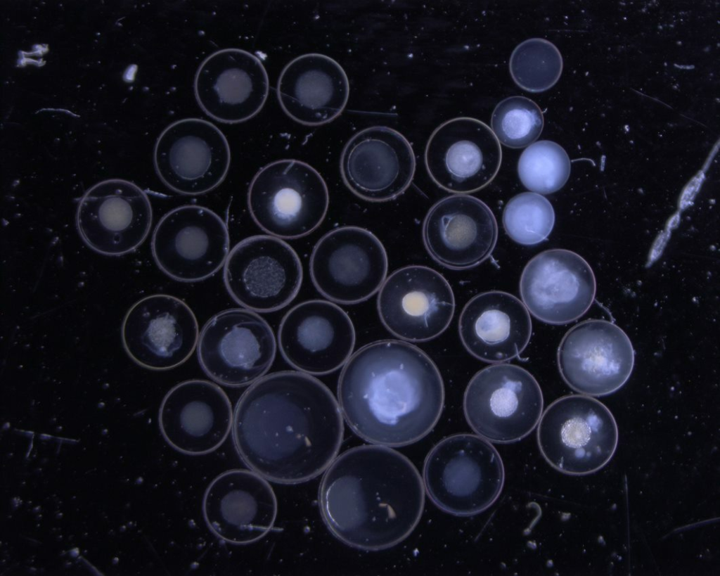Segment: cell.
<instances>
[{
    "label": "cell",
    "mask_w": 720,
    "mask_h": 576,
    "mask_svg": "<svg viewBox=\"0 0 720 576\" xmlns=\"http://www.w3.org/2000/svg\"><path fill=\"white\" fill-rule=\"evenodd\" d=\"M233 437L240 457L271 481L296 484L326 471L344 433L329 388L310 374L283 371L252 383L235 408Z\"/></svg>",
    "instance_id": "6da1fadb"
},
{
    "label": "cell",
    "mask_w": 720,
    "mask_h": 576,
    "mask_svg": "<svg viewBox=\"0 0 720 576\" xmlns=\"http://www.w3.org/2000/svg\"><path fill=\"white\" fill-rule=\"evenodd\" d=\"M338 404L351 429L374 444L401 447L426 436L442 412L444 388L433 361L406 341L364 345L345 364Z\"/></svg>",
    "instance_id": "7a4b0ae2"
},
{
    "label": "cell",
    "mask_w": 720,
    "mask_h": 576,
    "mask_svg": "<svg viewBox=\"0 0 720 576\" xmlns=\"http://www.w3.org/2000/svg\"><path fill=\"white\" fill-rule=\"evenodd\" d=\"M423 479L413 463L388 447L352 448L335 459L319 489L322 518L342 542L381 550L406 538L424 508Z\"/></svg>",
    "instance_id": "3957f363"
},
{
    "label": "cell",
    "mask_w": 720,
    "mask_h": 576,
    "mask_svg": "<svg viewBox=\"0 0 720 576\" xmlns=\"http://www.w3.org/2000/svg\"><path fill=\"white\" fill-rule=\"evenodd\" d=\"M425 490L444 511L460 516L477 514L492 505L504 484V467L496 448L471 434L448 437L428 454Z\"/></svg>",
    "instance_id": "277c9868"
},
{
    "label": "cell",
    "mask_w": 720,
    "mask_h": 576,
    "mask_svg": "<svg viewBox=\"0 0 720 576\" xmlns=\"http://www.w3.org/2000/svg\"><path fill=\"white\" fill-rule=\"evenodd\" d=\"M537 440L554 468L568 475H588L614 455L618 428L602 402L587 395H569L555 400L541 415Z\"/></svg>",
    "instance_id": "5b68a950"
},
{
    "label": "cell",
    "mask_w": 720,
    "mask_h": 576,
    "mask_svg": "<svg viewBox=\"0 0 720 576\" xmlns=\"http://www.w3.org/2000/svg\"><path fill=\"white\" fill-rule=\"evenodd\" d=\"M329 204L326 184L314 167L294 159L268 164L252 179L248 193L250 213L271 236L293 239L314 231Z\"/></svg>",
    "instance_id": "8992f818"
},
{
    "label": "cell",
    "mask_w": 720,
    "mask_h": 576,
    "mask_svg": "<svg viewBox=\"0 0 720 576\" xmlns=\"http://www.w3.org/2000/svg\"><path fill=\"white\" fill-rule=\"evenodd\" d=\"M543 395L534 376L516 365L497 364L477 372L464 395L466 420L479 436L496 443L522 440L542 415Z\"/></svg>",
    "instance_id": "52a82bcc"
},
{
    "label": "cell",
    "mask_w": 720,
    "mask_h": 576,
    "mask_svg": "<svg viewBox=\"0 0 720 576\" xmlns=\"http://www.w3.org/2000/svg\"><path fill=\"white\" fill-rule=\"evenodd\" d=\"M274 333L261 316L248 309L219 312L203 326L197 354L206 374L230 387L252 384L270 369L275 359Z\"/></svg>",
    "instance_id": "ba28073f"
},
{
    "label": "cell",
    "mask_w": 720,
    "mask_h": 576,
    "mask_svg": "<svg viewBox=\"0 0 720 576\" xmlns=\"http://www.w3.org/2000/svg\"><path fill=\"white\" fill-rule=\"evenodd\" d=\"M223 277L229 293L240 305L271 312L297 296L303 270L289 244L274 236L257 235L233 247L225 261Z\"/></svg>",
    "instance_id": "9c48e42d"
},
{
    "label": "cell",
    "mask_w": 720,
    "mask_h": 576,
    "mask_svg": "<svg viewBox=\"0 0 720 576\" xmlns=\"http://www.w3.org/2000/svg\"><path fill=\"white\" fill-rule=\"evenodd\" d=\"M386 250L370 231L342 226L330 231L316 244L309 270L319 292L328 300L356 304L373 296L385 281Z\"/></svg>",
    "instance_id": "30bf717a"
},
{
    "label": "cell",
    "mask_w": 720,
    "mask_h": 576,
    "mask_svg": "<svg viewBox=\"0 0 720 576\" xmlns=\"http://www.w3.org/2000/svg\"><path fill=\"white\" fill-rule=\"evenodd\" d=\"M229 245L224 220L207 207L189 205L162 217L153 233L151 250L156 264L167 276L195 282L220 269Z\"/></svg>",
    "instance_id": "8fae6325"
},
{
    "label": "cell",
    "mask_w": 720,
    "mask_h": 576,
    "mask_svg": "<svg viewBox=\"0 0 720 576\" xmlns=\"http://www.w3.org/2000/svg\"><path fill=\"white\" fill-rule=\"evenodd\" d=\"M155 168L170 189L188 196L203 194L218 186L231 163L228 141L214 124L186 118L169 125L154 149Z\"/></svg>",
    "instance_id": "7c38bea8"
},
{
    "label": "cell",
    "mask_w": 720,
    "mask_h": 576,
    "mask_svg": "<svg viewBox=\"0 0 720 576\" xmlns=\"http://www.w3.org/2000/svg\"><path fill=\"white\" fill-rule=\"evenodd\" d=\"M381 321L404 341L432 340L449 326L454 312L452 289L437 271L411 265L385 279L378 296Z\"/></svg>",
    "instance_id": "4fadbf2b"
},
{
    "label": "cell",
    "mask_w": 720,
    "mask_h": 576,
    "mask_svg": "<svg viewBox=\"0 0 720 576\" xmlns=\"http://www.w3.org/2000/svg\"><path fill=\"white\" fill-rule=\"evenodd\" d=\"M634 358L627 335L603 319H589L572 327L558 350L562 377L571 388L587 396H603L619 389L631 376Z\"/></svg>",
    "instance_id": "5bb4252c"
},
{
    "label": "cell",
    "mask_w": 720,
    "mask_h": 576,
    "mask_svg": "<svg viewBox=\"0 0 720 576\" xmlns=\"http://www.w3.org/2000/svg\"><path fill=\"white\" fill-rule=\"evenodd\" d=\"M153 221L146 193L121 179L101 181L79 202L76 224L79 235L94 251L118 256L135 250L148 236Z\"/></svg>",
    "instance_id": "9a60e30c"
},
{
    "label": "cell",
    "mask_w": 720,
    "mask_h": 576,
    "mask_svg": "<svg viewBox=\"0 0 720 576\" xmlns=\"http://www.w3.org/2000/svg\"><path fill=\"white\" fill-rule=\"evenodd\" d=\"M196 317L183 300L169 295L147 296L127 312L122 326L124 347L138 364L153 370L185 362L198 344Z\"/></svg>",
    "instance_id": "2e32d148"
},
{
    "label": "cell",
    "mask_w": 720,
    "mask_h": 576,
    "mask_svg": "<svg viewBox=\"0 0 720 576\" xmlns=\"http://www.w3.org/2000/svg\"><path fill=\"white\" fill-rule=\"evenodd\" d=\"M499 141L479 120L461 117L440 124L430 136L425 162L432 179L456 193L478 191L496 175L501 163Z\"/></svg>",
    "instance_id": "e0dca14e"
},
{
    "label": "cell",
    "mask_w": 720,
    "mask_h": 576,
    "mask_svg": "<svg viewBox=\"0 0 720 576\" xmlns=\"http://www.w3.org/2000/svg\"><path fill=\"white\" fill-rule=\"evenodd\" d=\"M355 330L348 314L337 305L309 300L297 305L278 328L280 351L292 367L308 374L323 375L340 368L351 357Z\"/></svg>",
    "instance_id": "ac0fdd59"
},
{
    "label": "cell",
    "mask_w": 720,
    "mask_h": 576,
    "mask_svg": "<svg viewBox=\"0 0 720 576\" xmlns=\"http://www.w3.org/2000/svg\"><path fill=\"white\" fill-rule=\"evenodd\" d=\"M520 291L524 305L536 318L565 324L584 315L592 305L596 278L588 262L565 249L544 251L525 266Z\"/></svg>",
    "instance_id": "d6986e66"
},
{
    "label": "cell",
    "mask_w": 720,
    "mask_h": 576,
    "mask_svg": "<svg viewBox=\"0 0 720 576\" xmlns=\"http://www.w3.org/2000/svg\"><path fill=\"white\" fill-rule=\"evenodd\" d=\"M416 170L413 150L396 129L376 125L355 134L345 145L340 172L346 186L357 196L383 202L403 193Z\"/></svg>",
    "instance_id": "ffe728a7"
},
{
    "label": "cell",
    "mask_w": 720,
    "mask_h": 576,
    "mask_svg": "<svg viewBox=\"0 0 720 576\" xmlns=\"http://www.w3.org/2000/svg\"><path fill=\"white\" fill-rule=\"evenodd\" d=\"M267 72L259 58L247 51L219 50L205 59L194 79L202 110L220 122L234 124L256 115L267 99Z\"/></svg>",
    "instance_id": "44dd1931"
},
{
    "label": "cell",
    "mask_w": 720,
    "mask_h": 576,
    "mask_svg": "<svg viewBox=\"0 0 720 576\" xmlns=\"http://www.w3.org/2000/svg\"><path fill=\"white\" fill-rule=\"evenodd\" d=\"M233 409L226 392L205 380H189L172 388L159 411V425L175 449L201 455L219 447L233 425Z\"/></svg>",
    "instance_id": "7402d4cb"
},
{
    "label": "cell",
    "mask_w": 720,
    "mask_h": 576,
    "mask_svg": "<svg viewBox=\"0 0 720 576\" xmlns=\"http://www.w3.org/2000/svg\"><path fill=\"white\" fill-rule=\"evenodd\" d=\"M277 499L266 478L252 470L234 469L208 486L202 511L210 529L221 539L245 544L259 540L273 527Z\"/></svg>",
    "instance_id": "603a6c76"
},
{
    "label": "cell",
    "mask_w": 720,
    "mask_h": 576,
    "mask_svg": "<svg viewBox=\"0 0 720 576\" xmlns=\"http://www.w3.org/2000/svg\"><path fill=\"white\" fill-rule=\"evenodd\" d=\"M490 208L465 194L444 198L428 212L423 226L425 246L438 263L450 269L472 267L485 260L497 241Z\"/></svg>",
    "instance_id": "cb8c5ba5"
},
{
    "label": "cell",
    "mask_w": 720,
    "mask_h": 576,
    "mask_svg": "<svg viewBox=\"0 0 720 576\" xmlns=\"http://www.w3.org/2000/svg\"><path fill=\"white\" fill-rule=\"evenodd\" d=\"M277 96L283 111L307 126L332 122L347 105L349 79L333 58L319 53L299 56L282 70Z\"/></svg>",
    "instance_id": "d4e9b609"
},
{
    "label": "cell",
    "mask_w": 720,
    "mask_h": 576,
    "mask_svg": "<svg viewBox=\"0 0 720 576\" xmlns=\"http://www.w3.org/2000/svg\"><path fill=\"white\" fill-rule=\"evenodd\" d=\"M458 331L471 354L484 361L500 363L518 357L525 349L532 321L518 297L493 290L475 296L465 305Z\"/></svg>",
    "instance_id": "484cf974"
},
{
    "label": "cell",
    "mask_w": 720,
    "mask_h": 576,
    "mask_svg": "<svg viewBox=\"0 0 720 576\" xmlns=\"http://www.w3.org/2000/svg\"><path fill=\"white\" fill-rule=\"evenodd\" d=\"M562 58L558 48L541 38L527 39L513 51L509 63L515 82L530 92L552 87L562 71Z\"/></svg>",
    "instance_id": "4316f807"
},
{
    "label": "cell",
    "mask_w": 720,
    "mask_h": 576,
    "mask_svg": "<svg viewBox=\"0 0 720 576\" xmlns=\"http://www.w3.org/2000/svg\"><path fill=\"white\" fill-rule=\"evenodd\" d=\"M571 169L569 156L558 143L548 140L534 142L521 154L518 172L522 184L539 194L560 190L567 182Z\"/></svg>",
    "instance_id": "83f0119b"
},
{
    "label": "cell",
    "mask_w": 720,
    "mask_h": 576,
    "mask_svg": "<svg viewBox=\"0 0 720 576\" xmlns=\"http://www.w3.org/2000/svg\"><path fill=\"white\" fill-rule=\"evenodd\" d=\"M555 212L551 203L541 194L525 192L513 197L506 204L503 224L506 233L522 245H534L551 233Z\"/></svg>",
    "instance_id": "f1b7e54d"
},
{
    "label": "cell",
    "mask_w": 720,
    "mask_h": 576,
    "mask_svg": "<svg viewBox=\"0 0 720 576\" xmlns=\"http://www.w3.org/2000/svg\"><path fill=\"white\" fill-rule=\"evenodd\" d=\"M491 127L496 139L512 148L529 146L540 136L544 115L539 105L524 96H510L496 106Z\"/></svg>",
    "instance_id": "f546056e"
}]
</instances>
